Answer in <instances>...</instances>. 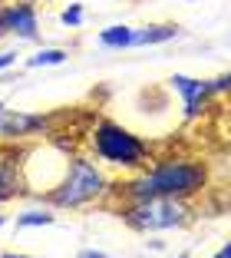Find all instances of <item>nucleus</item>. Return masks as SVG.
I'll return each instance as SVG.
<instances>
[{
    "instance_id": "1",
    "label": "nucleus",
    "mask_w": 231,
    "mask_h": 258,
    "mask_svg": "<svg viewBox=\"0 0 231 258\" xmlns=\"http://www.w3.org/2000/svg\"><path fill=\"white\" fill-rule=\"evenodd\" d=\"M211 182V166L195 156H162L152 159L139 172H126V179L109 182L106 199L139 202V199H185L195 202Z\"/></svg>"
},
{
    "instance_id": "2",
    "label": "nucleus",
    "mask_w": 231,
    "mask_h": 258,
    "mask_svg": "<svg viewBox=\"0 0 231 258\" xmlns=\"http://www.w3.org/2000/svg\"><path fill=\"white\" fill-rule=\"evenodd\" d=\"M86 149H90L99 162L116 166V169H122V172H139V169H145L156 159V156H152L156 146H152L149 139L135 136L132 129H126L122 122L109 119V116H99L90 126V133H86Z\"/></svg>"
},
{
    "instance_id": "3",
    "label": "nucleus",
    "mask_w": 231,
    "mask_h": 258,
    "mask_svg": "<svg viewBox=\"0 0 231 258\" xmlns=\"http://www.w3.org/2000/svg\"><path fill=\"white\" fill-rule=\"evenodd\" d=\"M106 192H109V179H106L103 169L90 156H69L66 166H63V175L46 192H40V199L50 209L80 212V209H90V205L103 202Z\"/></svg>"
},
{
    "instance_id": "4",
    "label": "nucleus",
    "mask_w": 231,
    "mask_h": 258,
    "mask_svg": "<svg viewBox=\"0 0 231 258\" xmlns=\"http://www.w3.org/2000/svg\"><path fill=\"white\" fill-rule=\"evenodd\" d=\"M122 225L149 235V232H169V228H188L201 215L198 205L185 202V199H139V202H126L116 209Z\"/></svg>"
},
{
    "instance_id": "5",
    "label": "nucleus",
    "mask_w": 231,
    "mask_h": 258,
    "mask_svg": "<svg viewBox=\"0 0 231 258\" xmlns=\"http://www.w3.org/2000/svg\"><path fill=\"white\" fill-rule=\"evenodd\" d=\"M66 113H27V109H0V143H23L33 136H56V126Z\"/></svg>"
},
{
    "instance_id": "6",
    "label": "nucleus",
    "mask_w": 231,
    "mask_h": 258,
    "mask_svg": "<svg viewBox=\"0 0 231 258\" xmlns=\"http://www.w3.org/2000/svg\"><path fill=\"white\" fill-rule=\"evenodd\" d=\"M27 149L17 143H0V205L14 202L20 196H30L27 179Z\"/></svg>"
},
{
    "instance_id": "7",
    "label": "nucleus",
    "mask_w": 231,
    "mask_h": 258,
    "mask_svg": "<svg viewBox=\"0 0 231 258\" xmlns=\"http://www.w3.org/2000/svg\"><path fill=\"white\" fill-rule=\"evenodd\" d=\"M0 30L4 37H17V40H40V10L37 0H4L0 7Z\"/></svg>"
},
{
    "instance_id": "8",
    "label": "nucleus",
    "mask_w": 231,
    "mask_h": 258,
    "mask_svg": "<svg viewBox=\"0 0 231 258\" xmlns=\"http://www.w3.org/2000/svg\"><path fill=\"white\" fill-rule=\"evenodd\" d=\"M172 90L182 96V109H185V119H198L205 109H208V103L215 99V93H211V83L208 80H195V76H185V73H175L169 80Z\"/></svg>"
},
{
    "instance_id": "9",
    "label": "nucleus",
    "mask_w": 231,
    "mask_h": 258,
    "mask_svg": "<svg viewBox=\"0 0 231 258\" xmlns=\"http://www.w3.org/2000/svg\"><path fill=\"white\" fill-rule=\"evenodd\" d=\"M182 33L179 23H145V27H135V40L132 46H159V43H169Z\"/></svg>"
},
{
    "instance_id": "10",
    "label": "nucleus",
    "mask_w": 231,
    "mask_h": 258,
    "mask_svg": "<svg viewBox=\"0 0 231 258\" xmlns=\"http://www.w3.org/2000/svg\"><path fill=\"white\" fill-rule=\"evenodd\" d=\"M99 46H106V50H129L135 40V27H126V23H112V27H106V30H99Z\"/></svg>"
},
{
    "instance_id": "11",
    "label": "nucleus",
    "mask_w": 231,
    "mask_h": 258,
    "mask_svg": "<svg viewBox=\"0 0 231 258\" xmlns=\"http://www.w3.org/2000/svg\"><path fill=\"white\" fill-rule=\"evenodd\" d=\"M17 232H23V228H50L56 225V215H53L50 205H43V209H27V212L17 215Z\"/></svg>"
},
{
    "instance_id": "12",
    "label": "nucleus",
    "mask_w": 231,
    "mask_h": 258,
    "mask_svg": "<svg viewBox=\"0 0 231 258\" xmlns=\"http://www.w3.org/2000/svg\"><path fill=\"white\" fill-rule=\"evenodd\" d=\"M66 60H69V53L63 46H43V50H37L33 56H27L23 67L27 70H43V67H63Z\"/></svg>"
},
{
    "instance_id": "13",
    "label": "nucleus",
    "mask_w": 231,
    "mask_h": 258,
    "mask_svg": "<svg viewBox=\"0 0 231 258\" xmlns=\"http://www.w3.org/2000/svg\"><path fill=\"white\" fill-rule=\"evenodd\" d=\"M60 20L66 23V27H83V20H86V10H83V4H69V7L60 14Z\"/></svg>"
},
{
    "instance_id": "14",
    "label": "nucleus",
    "mask_w": 231,
    "mask_h": 258,
    "mask_svg": "<svg viewBox=\"0 0 231 258\" xmlns=\"http://www.w3.org/2000/svg\"><path fill=\"white\" fill-rule=\"evenodd\" d=\"M211 83V93L215 96H231V73H221V76H215V80H208Z\"/></svg>"
},
{
    "instance_id": "15",
    "label": "nucleus",
    "mask_w": 231,
    "mask_h": 258,
    "mask_svg": "<svg viewBox=\"0 0 231 258\" xmlns=\"http://www.w3.org/2000/svg\"><path fill=\"white\" fill-rule=\"evenodd\" d=\"M14 63H17V53H14V50H4V53H0V76L7 73Z\"/></svg>"
},
{
    "instance_id": "16",
    "label": "nucleus",
    "mask_w": 231,
    "mask_h": 258,
    "mask_svg": "<svg viewBox=\"0 0 231 258\" xmlns=\"http://www.w3.org/2000/svg\"><path fill=\"white\" fill-rule=\"evenodd\" d=\"M76 258H112L109 251H103V248H80L76 251Z\"/></svg>"
},
{
    "instance_id": "17",
    "label": "nucleus",
    "mask_w": 231,
    "mask_h": 258,
    "mask_svg": "<svg viewBox=\"0 0 231 258\" xmlns=\"http://www.w3.org/2000/svg\"><path fill=\"white\" fill-rule=\"evenodd\" d=\"M211 258H231V238H228V242H224V245H221V248H218Z\"/></svg>"
},
{
    "instance_id": "18",
    "label": "nucleus",
    "mask_w": 231,
    "mask_h": 258,
    "mask_svg": "<svg viewBox=\"0 0 231 258\" xmlns=\"http://www.w3.org/2000/svg\"><path fill=\"white\" fill-rule=\"evenodd\" d=\"M0 258H40V255H23V251H4Z\"/></svg>"
},
{
    "instance_id": "19",
    "label": "nucleus",
    "mask_w": 231,
    "mask_h": 258,
    "mask_svg": "<svg viewBox=\"0 0 231 258\" xmlns=\"http://www.w3.org/2000/svg\"><path fill=\"white\" fill-rule=\"evenodd\" d=\"M149 248H152V251H162V248H165V242H159V238H152V242H149Z\"/></svg>"
},
{
    "instance_id": "20",
    "label": "nucleus",
    "mask_w": 231,
    "mask_h": 258,
    "mask_svg": "<svg viewBox=\"0 0 231 258\" xmlns=\"http://www.w3.org/2000/svg\"><path fill=\"white\" fill-rule=\"evenodd\" d=\"M4 225H7V215H0V228H4Z\"/></svg>"
},
{
    "instance_id": "21",
    "label": "nucleus",
    "mask_w": 231,
    "mask_h": 258,
    "mask_svg": "<svg viewBox=\"0 0 231 258\" xmlns=\"http://www.w3.org/2000/svg\"><path fill=\"white\" fill-rule=\"evenodd\" d=\"M175 258H192V255H188V251H182V255H175Z\"/></svg>"
},
{
    "instance_id": "22",
    "label": "nucleus",
    "mask_w": 231,
    "mask_h": 258,
    "mask_svg": "<svg viewBox=\"0 0 231 258\" xmlns=\"http://www.w3.org/2000/svg\"><path fill=\"white\" fill-rule=\"evenodd\" d=\"M4 106H7V103H0V109H4Z\"/></svg>"
},
{
    "instance_id": "23",
    "label": "nucleus",
    "mask_w": 231,
    "mask_h": 258,
    "mask_svg": "<svg viewBox=\"0 0 231 258\" xmlns=\"http://www.w3.org/2000/svg\"><path fill=\"white\" fill-rule=\"evenodd\" d=\"M0 7H4V0H0Z\"/></svg>"
}]
</instances>
